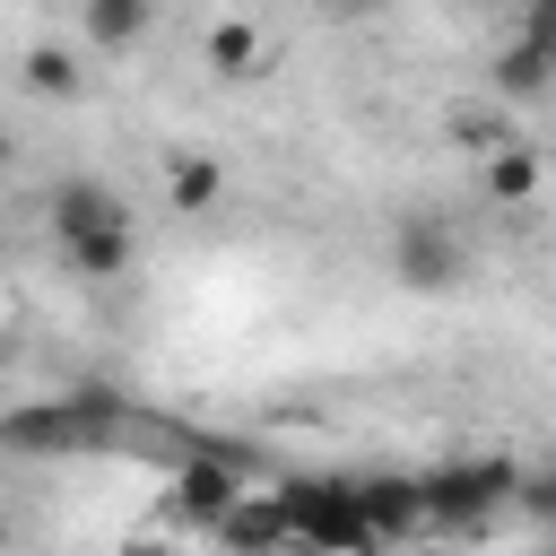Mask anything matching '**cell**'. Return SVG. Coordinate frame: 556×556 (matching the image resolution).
I'll use <instances>...</instances> for the list:
<instances>
[{"label": "cell", "instance_id": "1", "mask_svg": "<svg viewBox=\"0 0 556 556\" xmlns=\"http://www.w3.org/2000/svg\"><path fill=\"white\" fill-rule=\"evenodd\" d=\"M278 504H287V530L313 539L321 556H382V530H374L356 478H278Z\"/></svg>", "mask_w": 556, "mask_h": 556}, {"label": "cell", "instance_id": "2", "mask_svg": "<svg viewBox=\"0 0 556 556\" xmlns=\"http://www.w3.org/2000/svg\"><path fill=\"white\" fill-rule=\"evenodd\" d=\"M391 278L417 287V295H452V287L469 278V235H460V217L408 208V217L391 226Z\"/></svg>", "mask_w": 556, "mask_h": 556}, {"label": "cell", "instance_id": "3", "mask_svg": "<svg viewBox=\"0 0 556 556\" xmlns=\"http://www.w3.org/2000/svg\"><path fill=\"white\" fill-rule=\"evenodd\" d=\"M113 417H122V400H113V391H78V400H61V408H26V417H0V443H17V452L104 443V434H113Z\"/></svg>", "mask_w": 556, "mask_h": 556}, {"label": "cell", "instance_id": "4", "mask_svg": "<svg viewBox=\"0 0 556 556\" xmlns=\"http://www.w3.org/2000/svg\"><path fill=\"white\" fill-rule=\"evenodd\" d=\"M504 495H513V460H452V469H426V521H443V530L486 521Z\"/></svg>", "mask_w": 556, "mask_h": 556}, {"label": "cell", "instance_id": "5", "mask_svg": "<svg viewBox=\"0 0 556 556\" xmlns=\"http://www.w3.org/2000/svg\"><path fill=\"white\" fill-rule=\"evenodd\" d=\"M243 504V452H191L182 469H174V513L182 521H226Z\"/></svg>", "mask_w": 556, "mask_h": 556}, {"label": "cell", "instance_id": "6", "mask_svg": "<svg viewBox=\"0 0 556 556\" xmlns=\"http://www.w3.org/2000/svg\"><path fill=\"white\" fill-rule=\"evenodd\" d=\"M113 226H130V208H122V191H113V182L70 174V182L52 191V235H61V243H70V235H113Z\"/></svg>", "mask_w": 556, "mask_h": 556}, {"label": "cell", "instance_id": "7", "mask_svg": "<svg viewBox=\"0 0 556 556\" xmlns=\"http://www.w3.org/2000/svg\"><path fill=\"white\" fill-rule=\"evenodd\" d=\"M356 495H365V513H374L382 539H400V530L426 521V478H356Z\"/></svg>", "mask_w": 556, "mask_h": 556}, {"label": "cell", "instance_id": "8", "mask_svg": "<svg viewBox=\"0 0 556 556\" xmlns=\"http://www.w3.org/2000/svg\"><path fill=\"white\" fill-rule=\"evenodd\" d=\"M478 182H486V200H495V208H530V200H539V156L504 139V148H486Z\"/></svg>", "mask_w": 556, "mask_h": 556}, {"label": "cell", "instance_id": "9", "mask_svg": "<svg viewBox=\"0 0 556 556\" xmlns=\"http://www.w3.org/2000/svg\"><path fill=\"white\" fill-rule=\"evenodd\" d=\"M78 17H87V43H96V52H130V43L148 35L156 0H78Z\"/></svg>", "mask_w": 556, "mask_h": 556}, {"label": "cell", "instance_id": "10", "mask_svg": "<svg viewBox=\"0 0 556 556\" xmlns=\"http://www.w3.org/2000/svg\"><path fill=\"white\" fill-rule=\"evenodd\" d=\"M217 539H226V547H278V539H295V530H287V504H278V495H243V504L217 521Z\"/></svg>", "mask_w": 556, "mask_h": 556}, {"label": "cell", "instance_id": "11", "mask_svg": "<svg viewBox=\"0 0 556 556\" xmlns=\"http://www.w3.org/2000/svg\"><path fill=\"white\" fill-rule=\"evenodd\" d=\"M547 87H556V61H547L539 43H504V52H495V96L530 104V96H547Z\"/></svg>", "mask_w": 556, "mask_h": 556}, {"label": "cell", "instance_id": "12", "mask_svg": "<svg viewBox=\"0 0 556 556\" xmlns=\"http://www.w3.org/2000/svg\"><path fill=\"white\" fill-rule=\"evenodd\" d=\"M208 70L217 78H252L261 70V26L252 17H217L208 26Z\"/></svg>", "mask_w": 556, "mask_h": 556}, {"label": "cell", "instance_id": "13", "mask_svg": "<svg viewBox=\"0 0 556 556\" xmlns=\"http://www.w3.org/2000/svg\"><path fill=\"white\" fill-rule=\"evenodd\" d=\"M61 261H70V278H122V269H130V226H113V235H70Z\"/></svg>", "mask_w": 556, "mask_h": 556}, {"label": "cell", "instance_id": "14", "mask_svg": "<svg viewBox=\"0 0 556 556\" xmlns=\"http://www.w3.org/2000/svg\"><path fill=\"white\" fill-rule=\"evenodd\" d=\"M217 191H226V174L208 165V156H174V208H217Z\"/></svg>", "mask_w": 556, "mask_h": 556}, {"label": "cell", "instance_id": "15", "mask_svg": "<svg viewBox=\"0 0 556 556\" xmlns=\"http://www.w3.org/2000/svg\"><path fill=\"white\" fill-rule=\"evenodd\" d=\"M26 87H35V96H78V61H70L61 43H35V52H26Z\"/></svg>", "mask_w": 556, "mask_h": 556}, {"label": "cell", "instance_id": "16", "mask_svg": "<svg viewBox=\"0 0 556 556\" xmlns=\"http://www.w3.org/2000/svg\"><path fill=\"white\" fill-rule=\"evenodd\" d=\"M521 43H539V52L556 61V0H530V9H521Z\"/></svg>", "mask_w": 556, "mask_h": 556}, {"label": "cell", "instance_id": "17", "mask_svg": "<svg viewBox=\"0 0 556 556\" xmlns=\"http://www.w3.org/2000/svg\"><path fill=\"white\" fill-rule=\"evenodd\" d=\"M321 9H330V17H374L382 0H321Z\"/></svg>", "mask_w": 556, "mask_h": 556}, {"label": "cell", "instance_id": "18", "mask_svg": "<svg viewBox=\"0 0 556 556\" xmlns=\"http://www.w3.org/2000/svg\"><path fill=\"white\" fill-rule=\"evenodd\" d=\"M530 504H539V513L556 521V478H547V486H530Z\"/></svg>", "mask_w": 556, "mask_h": 556}, {"label": "cell", "instance_id": "19", "mask_svg": "<svg viewBox=\"0 0 556 556\" xmlns=\"http://www.w3.org/2000/svg\"><path fill=\"white\" fill-rule=\"evenodd\" d=\"M122 556H165V547H139V539H130V547H122Z\"/></svg>", "mask_w": 556, "mask_h": 556}, {"label": "cell", "instance_id": "20", "mask_svg": "<svg viewBox=\"0 0 556 556\" xmlns=\"http://www.w3.org/2000/svg\"><path fill=\"white\" fill-rule=\"evenodd\" d=\"M0 547H9V513H0Z\"/></svg>", "mask_w": 556, "mask_h": 556}, {"label": "cell", "instance_id": "21", "mask_svg": "<svg viewBox=\"0 0 556 556\" xmlns=\"http://www.w3.org/2000/svg\"><path fill=\"white\" fill-rule=\"evenodd\" d=\"M0 165H9V139H0Z\"/></svg>", "mask_w": 556, "mask_h": 556}, {"label": "cell", "instance_id": "22", "mask_svg": "<svg viewBox=\"0 0 556 556\" xmlns=\"http://www.w3.org/2000/svg\"><path fill=\"white\" fill-rule=\"evenodd\" d=\"M513 9H530V0H513Z\"/></svg>", "mask_w": 556, "mask_h": 556}, {"label": "cell", "instance_id": "23", "mask_svg": "<svg viewBox=\"0 0 556 556\" xmlns=\"http://www.w3.org/2000/svg\"><path fill=\"white\" fill-rule=\"evenodd\" d=\"M547 556H556V547H547Z\"/></svg>", "mask_w": 556, "mask_h": 556}]
</instances>
